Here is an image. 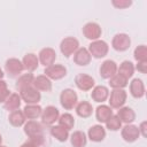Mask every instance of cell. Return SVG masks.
Here are the masks:
<instances>
[{"label":"cell","mask_w":147,"mask_h":147,"mask_svg":"<svg viewBox=\"0 0 147 147\" xmlns=\"http://www.w3.org/2000/svg\"><path fill=\"white\" fill-rule=\"evenodd\" d=\"M111 115H114L113 114V110H111V108L109 107V106H107V105H100V106H98V108L95 109V118H96V121L99 122V123H106L109 118H110V116Z\"/></svg>","instance_id":"cb8c5ba5"},{"label":"cell","mask_w":147,"mask_h":147,"mask_svg":"<svg viewBox=\"0 0 147 147\" xmlns=\"http://www.w3.org/2000/svg\"><path fill=\"white\" fill-rule=\"evenodd\" d=\"M24 70L23 63L16 57H10L5 63V74L9 78H18Z\"/></svg>","instance_id":"7a4b0ae2"},{"label":"cell","mask_w":147,"mask_h":147,"mask_svg":"<svg viewBox=\"0 0 147 147\" xmlns=\"http://www.w3.org/2000/svg\"><path fill=\"white\" fill-rule=\"evenodd\" d=\"M126 98H127V93L125 90L123 88H118V90H113L109 93V107L111 109H119L122 108L125 102H126Z\"/></svg>","instance_id":"5b68a950"},{"label":"cell","mask_w":147,"mask_h":147,"mask_svg":"<svg viewBox=\"0 0 147 147\" xmlns=\"http://www.w3.org/2000/svg\"><path fill=\"white\" fill-rule=\"evenodd\" d=\"M117 117L119 118V121L124 124H132L136 119V113L131 107H125L123 106L122 108H119L117 110Z\"/></svg>","instance_id":"44dd1931"},{"label":"cell","mask_w":147,"mask_h":147,"mask_svg":"<svg viewBox=\"0 0 147 147\" xmlns=\"http://www.w3.org/2000/svg\"><path fill=\"white\" fill-rule=\"evenodd\" d=\"M57 122H59V125H61L62 127H64V129L68 130V131H70V130L74 129V126H75V118H74V116H72L71 114H69V113H64V114L60 115Z\"/></svg>","instance_id":"d6a6232c"},{"label":"cell","mask_w":147,"mask_h":147,"mask_svg":"<svg viewBox=\"0 0 147 147\" xmlns=\"http://www.w3.org/2000/svg\"><path fill=\"white\" fill-rule=\"evenodd\" d=\"M75 84L80 91L87 92L94 87L95 82H94V78L87 74H78L75 77Z\"/></svg>","instance_id":"7c38bea8"},{"label":"cell","mask_w":147,"mask_h":147,"mask_svg":"<svg viewBox=\"0 0 147 147\" xmlns=\"http://www.w3.org/2000/svg\"><path fill=\"white\" fill-rule=\"evenodd\" d=\"M83 34L86 39H88L91 41H94V40H98L101 37L102 29L95 22H87L83 26Z\"/></svg>","instance_id":"8fae6325"},{"label":"cell","mask_w":147,"mask_h":147,"mask_svg":"<svg viewBox=\"0 0 147 147\" xmlns=\"http://www.w3.org/2000/svg\"><path fill=\"white\" fill-rule=\"evenodd\" d=\"M22 63H23L24 70H26L28 72H32V71L37 70L39 67L38 56L33 53H26L22 59Z\"/></svg>","instance_id":"7402d4cb"},{"label":"cell","mask_w":147,"mask_h":147,"mask_svg":"<svg viewBox=\"0 0 147 147\" xmlns=\"http://www.w3.org/2000/svg\"><path fill=\"white\" fill-rule=\"evenodd\" d=\"M60 103L65 110H71L78 103V95L72 88H64L60 94Z\"/></svg>","instance_id":"3957f363"},{"label":"cell","mask_w":147,"mask_h":147,"mask_svg":"<svg viewBox=\"0 0 147 147\" xmlns=\"http://www.w3.org/2000/svg\"><path fill=\"white\" fill-rule=\"evenodd\" d=\"M51 134L53 138H55L57 141L60 142H64L68 140L69 138V131L65 130L64 127H62L61 125H52L51 126Z\"/></svg>","instance_id":"f1b7e54d"},{"label":"cell","mask_w":147,"mask_h":147,"mask_svg":"<svg viewBox=\"0 0 147 147\" xmlns=\"http://www.w3.org/2000/svg\"><path fill=\"white\" fill-rule=\"evenodd\" d=\"M105 124H106V129H108L109 131H118L119 129H122V122L119 121L117 115H111L110 118Z\"/></svg>","instance_id":"e575fe53"},{"label":"cell","mask_w":147,"mask_h":147,"mask_svg":"<svg viewBox=\"0 0 147 147\" xmlns=\"http://www.w3.org/2000/svg\"><path fill=\"white\" fill-rule=\"evenodd\" d=\"M134 69H137L141 74H146L147 72V61H145V62H137V65L134 67Z\"/></svg>","instance_id":"74e56055"},{"label":"cell","mask_w":147,"mask_h":147,"mask_svg":"<svg viewBox=\"0 0 147 147\" xmlns=\"http://www.w3.org/2000/svg\"><path fill=\"white\" fill-rule=\"evenodd\" d=\"M18 94L22 101H24L26 105H38V102L41 100V93L38 90H36L32 85L22 88Z\"/></svg>","instance_id":"8992f818"},{"label":"cell","mask_w":147,"mask_h":147,"mask_svg":"<svg viewBox=\"0 0 147 147\" xmlns=\"http://www.w3.org/2000/svg\"><path fill=\"white\" fill-rule=\"evenodd\" d=\"M8 122H9L10 125L14 126V127H20V126L24 125L25 122H26V118H25V116H24L23 110L17 109V110L11 111V113L9 114V116H8Z\"/></svg>","instance_id":"d4e9b609"},{"label":"cell","mask_w":147,"mask_h":147,"mask_svg":"<svg viewBox=\"0 0 147 147\" xmlns=\"http://www.w3.org/2000/svg\"><path fill=\"white\" fill-rule=\"evenodd\" d=\"M32 86L39 92H49L52 90V80L45 75H39L33 78Z\"/></svg>","instance_id":"ac0fdd59"},{"label":"cell","mask_w":147,"mask_h":147,"mask_svg":"<svg viewBox=\"0 0 147 147\" xmlns=\"http://www.w3.org/2000/svg\"><path fill=\"white\" fill-rule=\"evenodd\" d=\"M0 147H7V146H3V145H1V146H0Z\"/></svg>","instance_id":"7bdbcfd3"},{"label":"cell","mask_w":147,"mask_h":147,"mask_svg":"<svg viewBox=\"0 0 147 147\" xmlns=\"http://www.w3.org/2000/svg\"><path fill=\"white\" fill-rule=\"evenodd\" d=\"M87 51H88V53L91 54L92 57H94V59H102V57H105L108 54L109 46H108V44L105 40L98 39V40L91 41V44L88 45Z\"/></svg>","instance_id":"277c9868"},{"label":"cell","mask_w":147,"mask_h":147,"mask_svg":"<svg viewBox=\"0 0 147 147\" xmlns=\"http://www.w3.org/2000/svg\"><path fill=\"white\" fill-rule=\"evenodd\" d=\"M127 84H129V80L126 78H124L123 76H121L119 74L114 75L109 79V86L113 90H118V88H123L124 90V87H126Z\"/></svg>","instance_id":"1f68e13d"},{"label":"cell","mask_w":147,"mask_h":147,"mask_svg":"<svg viewBox=\"0 0 147 147\" xmlns=\"http://www.w3.org/2000/svg\"><path fill=\"white\" fill-rule=\"evenodd\" d=\"M133 56L137 62H145L147 61V48L145 45H139L134 48Z\"/></svg>","instance_id":"836d02e7"},{"label":"cell","mask_w":147,"mask_h":147,"mask_svg":"<svg viewBox=\"0 0 147 147\" xmlns=\"http://www.w3.org/2000/svg\"><path fill=\"white\" fill-rule=\"evenodd\" d=\"M79 48V41L75 37H65L60 44V51L65 57H70Z\"/></svg>","instance_id":"52a82bcc"},{"label":"cell","mask_w":147,"mask_h":147,"mask_svg":"<svg viewBox=\"0 0 147 147\" xmlns=\"http://www.w3.org/2000/svg\"><path fill=\"white\" fill-rule=\"evenodd\" d=\"M23 113L26 119H37L38 117L41 116L42 108L39 105H26L23 108Z\"/></svg>","instance_id":"83f0119b"},{"label":"cell","mask_w":147,"mask_h":147,"mask_svg":"<svg viewBox=\"0 0 147 147\" xmlns=\"http://www.w3.org/2000/svg\"><path fill=\"white\" fill-rule=\"evenodd\" d=\"M44 75L51 80H60L67 76V68L62 64H52L45 68Z\"/></svg>","instance_id":"30bf717a"},{"label":"cell","mask_w":147,"mask_h":147,"mask_svg":"<svg viewBox=\"0 0 147 147\" xmlns=\"http://www.w3.org/2000/svg\"><path fill=\"white\" fill-rule=\"evenodd\" d=\"M134 64L131 61H123L119 67H117V74H119L121 76H123L124 78H126L127 80L133 76L134 74Z\"/></svg>","instance_id":"4316f807"},{"label":"cell","mask_w":147,"mask_h":147,"mask_svg":"<svg viewBox=\"0 0 147 147\" xmlns=\"http://www.w3.org/2000/svg\"><path fill=\"white\" fill-rule=\"evenodd\" d=\"M41 124L46 126H52L57 122L60 117V111L55 106H47L45 109H42L41 113Z\"/></svg>","instance_id":"ba28073f"},{"label":"cell","mask_w":147,"mask_h":147,"mask_svg":"<svg viewBox=\"0 0 147 147\" xmlns=\"http://www.w3.org/2000/svg\"><path fill=\"white\" fill-rule=\"evenodd\" d=\"M121 136L123 138L124 141L132 144L134 141L138 140V138L140 137V132L137 125L133 124H125L122 129H121Z\"/></svg>","instance_id":"4fadbf2b"},{"label":"cell","mask_w":147,"mask_h":147,"mask_svg":"<svg viewBox=\"0 0 147 147\" xmlns=\"http://www.w3.org/2000/svg\"><path fill=\"white\" fill-rule=\"evenodd\" d=\"M21 147H39L38 145H36L34 142H32L31 140H26L25 142H23L21 145Z\"/></svg>","instance_id":"ab89813d"},{"label":"cell","mask_w":147,"mask_h":147,"mask_svg":"<svg viewBox=\"0 0 147 147\" xmlns=\"http://www.w3.org/2000/svg\"><path fill=\"white\" fill-rule=\"evenodd\" d=\"M3 77H5V71H3V70L0 68V79H2Z\"/></svg>","instance_id":"60d3db41"},{"label":"cell","mask_w":147,"mask_h":147,"mask_svg":"<svg viewBox=\"0 0 147 147\" xmlns=\"http://www.w3.org/2000/svg\"><path fill=\"white\" fill-rule=\"evenodd\" d=\"M70 142L74 147H85L87 144V137L83 131H75L70 136Z\"/></svg>","instance_id":"f546056e"},{"label":"cell","mask_w":147,"mask_h":147,"mask_svg":"<svg viewBox=\"0 0 147 147\" xmlns=\"http://www.w3.org/2000/svg\"><path fill=\"white\" fill-rule=\"evenodd\" d=\"M10 92L8 90L7 83L3 79H0V103H3L6 101V99L9 96Z\"/></svg>","instance_id":"d590c367"},{"label":"cell","mask_w":147,"mask_h":147,"mask_svg":"<svg viewBox=\"0 0 147 147\" xmlns=\"http://www.w3.org/2000/svg\"><path fill=\"white\" fill-rule=\"evenodd\" d=\"M117 63L113 60H106L100 65V76L102 79H110L114 75L117 74Z\"/></svg>","instance_id":"9a60e30c"},{"label":"cell","mask_w":147,"mask_h":147,"mask_svg":"<svg viewBox=\"0 0 147 147\" xmlns=\"http://www.w3.org/2000/svg\"><path fill=\"white\" fill-rule=\"evenodd\" d=\"M24 126V133L28 136L29 140H31L32 142H34L36 145H38L39 147L41 145H44L45 142V138H44V126L40 122L36 121V119H30L28 122H25Z\"/></svg>","instance_id":"6da1fadb"},{"label":"cell","mask_w":147,"mask_h":147,"mask_svg":"<svg viewBox=\"0 0 147 147\" xmlns=\"http://www.w3.org/2000/svg\"><path fill=\"white\" fill-rule=\"evenodd\" d=\"M138 129H139L140 136H142L144 138H146V137H147V131H146V129H147V122H146V121L141 122L140 125L138 126Z\"/></svg>","instance_id":"f35d334b"},{"label":"cell","mask_w":147,"mask_h":147,"mask_svg":"<svg viewBox=\"0 0 147 147\" xmlns=\"http://www.w3.org/2000/svg\"><path fill=\"white\" fill-rule=\"evenodd\" d=\"M33 78H34V76L31 72L22 74L17 78V80H16V84H15L16 90H18V92H20L22 88H25L28 86H31L32 85V82H33Z\"/></svg>","instance_id":"4dcf8cb0"},{"label":"cell","mask_w":147,"mask_h":147,"mask_svg":"<svg viewBox=\"0 0 147 147\" xmlns=\"http://www.w3.org/2000/svg\"><path fill=\"white\" fill-rule=\"evenodd\" d=\"M145 84L140 78H134L130 83V93L134 99H141L145 95Z\"/></svg>","instance_id":"d6986e66"},{"label":"cell","mask_w":147,"mask_h":147,"mask_svg":"<svg viewBox=\"0 0 147 147\" xmlns=\"http://www.w3.org/2000/svg\"><path fill=\"white\" fill-rule=\"evenodd\" d=\"M38 60H39V63L42 64L45 68L49 67V65L54 64V62L56 60V52L52 47H45V48L40 49V52L38 54Z\"/></svg>","instance_id":"5bb4252c"},{"label":"cell","mask_w":147,"mask_h":147,"mask_svg":"<svg viewBox=\"0 0 147 147\" xmlns=\"http://www.w3.org/2000/svg\"><path fill=\"white\" fill-rule=\"evenodd\" d=\"M2 145V136H1V133H0V146Z\"/></svg>","instance_id":"b9f144b4"},{"label":"cell","mask_w":147,"mask_h":147,"mask_svg":"<svg viewBox=\"0 0 147 147\" xmlns=\"http://www.w3.org/2000/svg\"><path fill=\"white\" fill-rule=\"evenodd\" d=\"M131 46V38L126 33H117L113 37L111 47L117 52H125Z\"/></svg>","instance_id":"9c48e42d"},{"label":"cell","mask_w":147,"mask_h":147,"mask_svg":"<svg viewBox=\"0 0 147 147\" xmlns=\"http://www.w3.org/2000/svg\"><path fill=\"white\" fill-rule=\"evenodd\" d=\"M109 96V90L108 87L103 86V85H98V86H94L92 88V92H91V98L93 101L98 102V103H102L105 102Z\"/></svg>","instance_id":"ffe728a7"},{"label":"cell","mask_w":147,"mask_h":147,"mask_svg":"<svg viewBox=\"0 0 147 147\" xmlns=\"http://www.w3.org/2000/svg\"><path fill=\"white\" fill-rule=\"evenodd\" d=\"M75 109H76V114L79 116V117H82V118H87V117H90L91 115H92V113H93V107H92V105L88 102V101H79L77 105H76V107H75Z\"/></svg>","instance_id":"484cf974"},{"label":"cell","mask_w":147,"mask_h":147,"mask_svg":"<svg viewBox=\"0 0 147 147\" xmlns=\"http://www.w3.org/2000/svg\"><path fill=\"white\" fill-rule=\"evenodd\" d=\"M111 5L117 9H125L132 5L131 0H113Z\"/></svg>","instance_id":"8d00e7d4"},{"label":"cell","mask_w":147,"mask_h":147,"mask_svg":"<svg viewBox=\"0 0 147 147\" xmlns=\"http://www.w3.org/2000/svg\"><path fill=\"white\" fill-rule=\"evenodd\" d=\"M91 60H92V56L88 53L87 48H85V47H79L76 51V53L74 54V62L79 67H85V65L90 64Z\"/></svg>","instance_id":"e0dca14e"},{"label":"cell","mask_w":147,"mask_h":147,"mask_svg":"<svg viewBox=\"0 0 147 147\" xmlns=\"http://www.w3.org/2000/svg\"><path fill=\"white\" fill-rule=\"evenodd\" d=\"M87 138L93 142H101L106 138V129L101 124L93 125L88 129Z\"/></svg>","instance_id":"2e32d148"},{"label":"cell","mask_w":147,"mask_h":147,"mask_svg":"<svg viewBox=\"0 0 147 147\" xmlns=\"http://www.w3.org/2000/svg\"><path fill=\"white\" fill-rule=\"evenodd\" d=\"M21 103H22V99H21L20 94L18 93H10L9 96L6 99V101L3 102V107L6 110L11 113L14 110L20 109Z\"/></svg>","instance_id":"603a6c76"}]
</instances>
